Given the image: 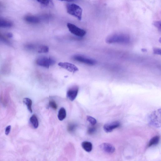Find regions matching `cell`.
I'll return each mask as SVG.
<instances>
[{
    "instance_id": "6da1fadb",
    "label": "cell",
    "mask_w": 161,
    "mask_h": 161,
    "mask_svg": "<svg viewBox=\"0 0 161 161\" xmlns=\"http://www.w3.org/2000/svg\"><path fill=\"white\" fill-rule=\"evenodd\" d=\"M130 41L128 36L125 34H115L109 37L106 40L107 43L109 44L120 43L128 44Z\"/></svg>"
},
{
    "instance_id": "7a4b0ae2",
    "label": "cell",
    "mask_w": 161,
    "mask_h": 161,
    "mask_svg": "<svg viewBox=\"0 0 161 161\" xmlns=\"http://www.w3.org/2000/svg\"><path fill=\"white\" fill-rule=\"evenodd\" d=\"M66 9L69 14L77 18L80 21L81 20L83 11L79 6L74 4H68L66 5Z\"/></svg>"
},
{
    "instance_id": "3957f363",
    "label": "cell",
    "mask_w": 161,
    "mask_h": 161,
    "mask_svg": "<svg viewBox=\"0 0 161 161\" xmlns=\"http://www.w3.org/2000/svg\"><path fill=\"white\" fill-rule=\"evenodd\" d=\"M36 63L38 65L40 66L49 68L50 66L55 64L56 61L52 58L42 57L37 59Z\"/></svg>"
},
{
    "instance_id": "277c9868",
    "label": "cell",
    "mask_w": 161,
    "mask_h": 161,
    "mask_svg": "<svg viewBox=\"0 0 161 161\" xmlns=\"http://www.w3.org/2000/svg\"><path fill=\"white\" fill-rule=\"evenodd\" d=\"M67 27L71 33L77 36L82 37L86 34V32L84 30L77 27L73 24L68 23Z\"/></svg>"
},
{
    "instance_id": "5b68a950",
    "label": "cell",
    "mask_w": 161,
    "mask_h": 161,
    "mask_svg": "<svg viewBox=\"0 0 161 161\" xmlns=\"http://www.w3.org/2000/svg\"><path fill=\"white\" fill-rule=\"evenodd\" d=\"M72 58L76 62L90 66H94L96 64L95 60L80 55H76L73 57Z\"/></svg>"
},
{
    "instance_id": "8992f818",
    "label": "cell",
    "mask_w": 161,
    "mask_h": 161,
    "mask_svg": "<svg viewBox=\"0 0 161 161\" xmlns=\"http://www.w3.org/2000/svg\"><path fill=\"white\" fill-rule=\"evenodd\" d=\"M150 123L156 127H159L160 126V111H154L150 116Z\"/></svg>"
},
{
    "instance_id": "52a82bcc",
    "label": "cell",
    "mask_w": 161,
    "mask_h": 161,
    "mask_svg": "<svg viewBox=\"0 0 161 161\" xmlns=\"http://www.w3.org/2000/svg\"><path fill=\"white\" fill-rule=\"evenodd\" d=\"M58 65L62 68L70 72L75 73L78 70V69L73 64L68 62H60Z\"/></svg>"
},
{
    "instance_id": "ba28073f",
    "label": "cell",
    "mask_w": 161,
    "mask_h": 161,
    "mask_svg": "<svg viewBox=\"0 0 161 161\" xmlns=\"http://www.w3.org/2000/svg\"><path fill=\"white\" fill-rule=\"evenodd\" d=\"M79 91V87L75 86L69 89L67 92L66 96L68 98L70 101L74 100L78 95Z\"/></svg>"
},
{
    "instance_id": "9c48e42d",
    "label": "cell",
    "mask_w": 161,
    "mask_h": 161,
    "mask_svg": "<svg viewBox=\"0 0 161 161\" xmlns=\"http://www.w3.org/2000/svg\"><path fill=\"white\" fill-rule=\"evenodd\" d=\"M120 122L118 121H114L105 124L104 126V130L107 133H110L115 128L120 126Z\"/></svg>"
},
{
    "instance_id": "30bf717a",
    "label": "cell",
    "mask_w": 161,
    "mask_h": 161,
    "mask_svg": "<svg viewBox=\"0 0 161 161\" xmlns=\"http://www.w3.org/2000/svg\"><path fill=\"white\" fill-rule=\"evenodd\" d=\"M100 148L104 152L108 154L113 153L115 151V148L110 144L104 143L99 146Z\"/></svg>"
},
{
    "instance_id": "8fae6325",
    "label": "cell",
    "mask_w": 161,
    "mask_h": 161,
    "mask_svg": "<svg viewBox=\"0 0 161 161\" xmlns=\"http://www.w3.org/2000/svg\"><path fill=\"white\" fill-rule=\"evenodd\" d=\"M25 21L29 23L32 24H37L40 22V19L33 15H27L24 18Z\"/></svg>"
},
{
    "instance_id": "7c38bea8",
    "label": "cell",
    "mask_w": 161,
    "mask_h": 161,
    "mask_svg": "<svg viewBox=\"0 0 161 161\" xmlns=\"http://www.w3.org/2000/svg\"><path fill=\"white\" fill-rule=\"evenodd\" d=\"M13 24L10 21L4 18H0V28H8L11 27Z\"/></svg>"
},
{
    "instance_id": "4fadbf2b",
    "label": "cell",
    "mask_w": 161,
    "mask_h": 161,
    "mask_svg": "<svg viewBox=\"0 0 161 161\" xmlns=\"http://www.w3.org/2000/svg\"><path fill=\"white\" fill-rule=\"evenodd\" d=\"M82 146L83 149L87 152H91L93 149L92 144L88 141L83 142L82 143Z\"/></svg>"
},
{
    "instance_id": "5bb4252c",
    "label": "cell",
    "mask_w": 161,
    "mask_h": 161,
    "mask_svg": "<svg viewBox=\"0 0 161 161\" xmlns=\"http://www.w3.org/2000/svg\"><path fill=\"white\" fill-rule=\"evenodd\" d=\"M30 123L33 127L35 128H37L39 125V122L37 117L35 115H33L30 119Z\"/></svg>"
},
{
    "instance_id": "9a60e30c",
    "label": "cell",
    "mask_w": 161,
    "mask_h": 161,
    "mask_svg": "<svg viewBox=\"0 0 161 161\" xmlns=\"http://www.w3.org/2000/svg\"><path fill=\"white\" fill-rule=\"evenodd\" d=\"M66 116V112L65 108H61L58 112V118L60 121H62L65 119Z\"/></svg>"
},
{
    "instance_id": "2e32d148",
    "label": "cell",
    "mask_w": 161,
    "mask_h": 161,
    "mask_svg": "<svg viewBox=\"0 0 161 161\" xmlns=\"http://www.w3.org/2000/svg\"><path fill=\"white\" fill-rule=\"evenodd\" d=\"M160 140V137L158 136H156L153 137L150 141L148 146L150 147L156 145L159 143Z\"/></svg>"
},
{
    "instance_id": "e0dca14e",
    "label": "cell",
    "mask_w": 161,
    "mask_h": 161,
    "mask_svg": "<svg viewBox=\"0 0 161 161\" xmlns=\"http://www.w3.org/2000/svg\"><path fill=\"white\" fill-rule=\"evenodd\" d=\"M23 102L26 105L29 111L32 113L33 111L32 108V101L31 100L30 98H25L23 100Z\"/></svg>"
},
{
    "instance_id": "ac0fdd59",
    "label": "cell",
    "mask_w": 161,
    "mask_h": 161,
    "mask_svg": "<svg viewBox=\"0 0 161 161\" xmlns=\"http://www.w3.org/2000/svg\"><path fill=\"white\" fill-rule=\"evenodd\" d=\"M49 48L46 46H41L38 48V52L41 53H47L49 52Z\"/></svg>"
},
{
    "instance_id": "d6986e66",
    "label": "cell",
    "mask_w": 161,
    "mask_h": 161,
    "mask_svg": "<svg viewBox=\"0 0 161 161\" xmlns=\"http://www.w3.org/2000/svg\"><path fill=\"white\" fill-rule=\"evenodd\" d=\"M76 125L74 123L69 124L67 127V130L70 133H72L74 131L76 128Z\"/></svg>"
},
{
    "instance_id": "ffe728a7",
    "label": "cell",
    "mask_w": 161,
    "mask_h": 161,
    "mask_svg": "<svg viewBox=\"0 0 161 161\" xmlns=\"http://www.w3.org/2000/svg\"><path fill=\"white\" fill-rule=\"evenodd\" d=\"M87 119L92 125H95L97 123V120L96 119L90 116H87Z\"/></svg>"
},
{
    "instance_id": "44dd1931",
    "label": "cell",
    "mask_w": 161,
    "mask_h": 161,
    "mask_svg": "<svg viewBox=\"0 0 161 161\" xmlns=\"http://www.w3.org/2000/svg\"><path fill=\"white\" fill-rule=\"evenodd\" d=\"M49 105L50 107L54 110H56L57 108V105L54 101L52 100L50 101Z\"/></svg>"
},
{
    "instance_id": "7402d4cb",
    "label": "cell",
    "mask_w": 161,
    "mask_h": 161,
    "mask_svg": "<svg viewBox=\"0 0 161 161\" xmlns=\"http://www.w3.org/2000/svg\"><path fill=\"white\" fill-rule=\"evenodd\" d=\"M36 1L44 5H47L49 4L50 0H36Z\"/></svg>"
},
{
    "instance_id": "603a6c76",
    "label": "cell",
    "mask_w": 161,
    "mask_h": 161,
    "mask_svg": "<svg viewBox=\"0 0 161 161\" xmlns=\"http://www.w3.org/2000/svg\"><path fill=\"white\" fill-rule=\"evenodd\" d=\"M96 129L95 127H90L89 128L88 133L90 135H92L95 133Z\"/></svg>"
},
{
    "instance_id": "cb8c5ba5",
    "label": "cell",
    "mask_w": 161,
    "mask_h": 161,
    "mask_svg": "<svg viewBox=\"0 0 161 161\" xmlns=\"http://www.w3.org/2000/svg\"><path fill=\"white\" fill-rule=\"evenodd\" d=\"M153 25L155 26L158 30L161 31V22L160 21H157L154 22Z\"/></svg>"
},
{
    "instance_id": "d4e9b609",
    "label": "cell",
    "mask_w": 161,
    "mask_h": 161,
    "mask_svg": "<svg viewBox=\"0 0 161 161\" xmlns=\"http://www.w3.org/2000/svg\"><path fill=\"white\" fill-rule=\"evenodd\" d=\"M153 52L154 54H156L161 55V50L160 49L157 48H154Z\"/></svg>"
},
{
    "instance_id": "484cf974",
    "label": "cell",
    "mask_w": 161,
    "mask_h": 161,
    "mask_svg": "<svg viewBox=\"0 0 161 161\" xmlns=\"http://www.w3.org/2000/svg\"><path fill=\"white\" fill-rule=\"evenodd\" d=\"M11 125H9L6 127L5 130V134L6 135H8L9 134L11 131Z\"/></svg>"
},
{
    "instance_id": "4316f807",
    "label": "cell",
    "mask_w": 161,
    "mask_h": 161,
    "mask_svg": "<svg viewBox=\"0 0 161 161\" xmlns=\"http://www.w3.org/2000/svg\"><path fill=\"white\" fill-rule=\"evenodd\" d=\"M0 41L4 42H7L5 38L1 35H0Z\"/></svg>"
},
{
    "instance_id": "83f0119b",
    "label": "cell",
    "mask_w": 161,
    "mask_h": 161,
    "mask_svg": "<svg viewBox=\"0 0 161 161\" xmlns=\"http://www.w3.org/2000/svg\"><path fill=\"white\" fill-rule=\"evenodd\" d=\"M7 36L8 37L11 38L13 37V34L11 33H8L7 34Z\"/></svg>"
},
{
    "instance_id": "f1b7e54d",
    "label": "cell",
    "mask_w": 161,
    "mask_h": 161,
    "mask_svg": "<svg viewBox=\"0 0 161 161\" xmlns=\"http://www.w3.org/2000/svg\"><path fill=\"white\" fill-rule=\"evenodd\" d=\"M59 1H66L67 2H72L73 1V0H59Z\"/></svg>"
},
{
    "instance_id": "f546056e",
    "label": "cell",
    "mask_w": 161,
    "mask_h": 161,
    "mask_svg": "<svg viewBox=\"0 0 161 161\" xmlns=\"http://www.w3.org/2000/svg\"><path fill=\"white\" fill-rule=\"evenodd\" d=\"M142 51L143 52H146L147 51V50L146 49H142Z\"/></svg>"
}]
</instances>
